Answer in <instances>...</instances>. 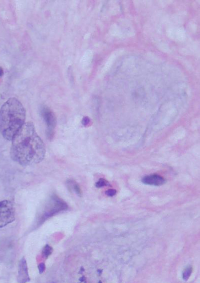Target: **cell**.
Instances as JSON below:
<instances>
[{
    "label": "cell",
    "instance_id": "cell-1",
    "mask_svg": "<svg viewBox=\"0 0 200 283\" xmlns=\"http://www.w3.org/2000/svg\"><path fill=\"white\" fill-rule=\"evenodd\" d=\"M46 151L45 144L37 133L34 124L28 122L13 139L10 156L19 165L28 166L42 161Z\"/></svg>",
    "mask_w": 200,
    "mask_h": 283
},
{
    "label": "cell",
    "instance_id": "cell-2",
    "mask_svg": "<svg viewBox=\"0 0 200 283\" xmlns=\"http://www.w3.org/2000/svg\"><path fill=\"white\" fill-rule=\"evenodd\" d=\"M26 111L15 98H10L0 108V133L8 140H12L25 124Z\"/></svg>",
    "mask_w": 200,
    "mask_h": 283
},
{
    "label": "cell",
    "instance_id": "cell-3",
    "mask_svg": "<svg viewBox=\"0 0 200 283\" xmlns=\"http://www.w3.org/2000/svg\"><path fill=\"white\" fill-rule=\"evenodd\" d=\"M68 205L64 201L59 198L58 196L53 194L49 198L43 208L42 220H46L59 212L66 211L68 209Z\"/></svg>",
    "mask_w": 200,
    "mask_h": 283
},
{
    "label": "cell",
    "instance_id": "cell-4",
    "mask_svg": "<svg viewBox=\"0 0 200 283\" xmlns=\"http://www.w3.org/2000/svg\"><path fill=\"white\" fill-rule=\"evenodd\" d=\"M15 220V209L9 200L0 201V228L7 226Z\"/></svg>",
    "mask_w": 200,
    "mask_h": 283
},
{
    "label": "cell",
    "instance_id": "cell-5",
    "mask_svg": "<svg viewBox=\"0 0 200 283\" xmlns=\"http://www.w3.org/2000/svg\"><path fill=\"white\" fill-rule=\"evenodd\" d=\"M41 113L43 120L46 124L47 137L48 140H51L55 135V130L57 123L55 114L47 106L42 107Z\"/></svg>",
    "mask_w": 200,
    "mask_h": 283
},
{
    "label": "cell",
    "instance_id": "cell-6",
    "mask_svg": "<svg viewBox=\"0 0 200 283\" xmlns=\"http://www.w3.org/2000/svg\"><path fill=\"white\" fill-rule=\"evenodd\" d=\"M30 280L28 265L25 258H23L20 261L19 265V274L18 277V283H27Z\"/></svg>",
    "mask_w": 200,
    "mask_h": 283
},
{
    "label": "cell",
    "instance_id": "cell-7",
    "mask_svg": "<svg viewBox=\"0 0 200 283\" xmlns=\"http://www.w3.org/2000/svg\"><path fill=\"white\" fill-rule=\"evenodd\" d=\"M142 182L149 186H161L166 183L165 179L158 174H151V175L144 177L142 179Z\"/></svg>",
    "mask_w": 200,
    "mask_h": 283
},
{
    "label": "cell",
    "instance_id": "cell-8",
    "mask_svg": "<svg viewBox=\"0 0 200 283\" xmlns=\"http://www.w3.org/2000/svg\"><path fill=\"white\" fill-rule=\"evenodd\" d=\"M67 184L69 190H72V191H74L79 196V197H82V190H81L78 183L73 180H70H70L67 181Z\"/></svg>",
    "mask_w": 200,
    "mask_h": 283
},
{
    "label": "cell",
    "instance_id": "cell-9",
    "mask_svg": "<svg viewBox=\"0 0 200 283\" xmlns=\"http://www.w3.org/2000/svg\"><path fill=\"white\" fill-rule=\"evenodd\" d=\"M109 183L108 182L106 179L103 178H101L99 181L96 183V187L100 188L105 186H109Z\"/></svg>",
    "mask_w": 200,
    "mask_h": 283
},
{
    "label": "cell",
    "instance_id": "cell-10",
    "mask_svg": "<svg viewBox=\"0 0 200 283\" xmlns=\"http://www.w3.org/2000/svg\"><path fill=\"white\" fill-rule=\"evenodd\" d=\"M191 271H192V269L191 268L187 269L185 270V273H183V279L185 280L188 279L189 277H190L191 275Z\"/></svg>",
    "mask_w": 200,
    "mask_h": 283
},
{
    "label": "cell",
    "instance_id": "cell-11",
    "mask_svg": "<svg viewBox=\"0 0 200 283\" xmlns=\"http://www.w3.org/2000/svg\"><path fill=\"white\" fill-rule=\"evenodd\" d=\"M117 193L116 190L115 189H109L106 192V194L110 197H112Z\"/></svg>",
    "mask_w": 200,
    "mask_h": 283
},
{
    "label": "cell",
    "instance_id": "cell-12",
    "mask_svg": "<svg viewBox=\"0 0 200 283\" xmlns=\"http://www.w3.org/2000/svg\"><path fill=\"white\" fill-rule=\"evenodd\" d=\"M52 252V249L50 247L47 246L43 251V253H45V256H48L49 255L51 254Z\"/></svg>",
    "mask_w": 200,
    "mask_h": 283
},
{
    "label": "cell",
    "instance_id": "cell-13",
    "mask_svg": "<svg viewBox=\"0 0 200 283\" xmlns=\"http://www.w3.org/2000/svg\"><path fill=\"white\" fill-rule=\"evenodd\" d=\"M89 122H90V119L88 117H85L83 119L82 123L85 126H87V125L89 123Z\"/></svg>",
    "mask_w": 200,
    "mask_h": 283
}]
</instances>
